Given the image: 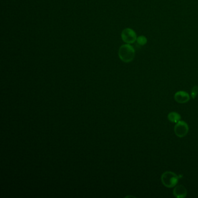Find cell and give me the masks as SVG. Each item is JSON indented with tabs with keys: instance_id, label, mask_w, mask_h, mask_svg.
<instances>
[{
	"instance_id": "cell-6",
	"label": "cell",
	"mask_w": 198,
	"mask_h": 198,
	"mask_svg": "<svg viewBox=\"0 0 198 198\" xmlns=\"http://www.w3.org/2000/svg\"><path fill=\"white\" fill-rule=\"evenodd\" d=\"M173 195L176 198H186L187 195V190L184 186H176L173 190Z\"/></svg>"
},
{
	"instance_id": "cell-5",
	"label": "cell",
	"mask_w": 198,
	"mask_h": 198,
	"mask_svg": "<svg viewBox=\"0 0 198 198\" xmlns=\"http://www.w3.org/2000/svg\"><path fill=\"white\" fill-rule=\"evenodd\" d=\"M190 94L186 91H179L174 94V99L178 103H185L190 101Z\"/></svg>"
},
{
	"instance_id": "cell-7",
	"label": "cell",
	"mask_w": 198,
	"mask_h": 198,
	"mask_svg": "<svg viewBox=\"0 0 198 198\" xmlns=\"http://www.w3.org/2000/svg\"><path fill=\"white\" fill-rule=\"evenodd\" d=\"M181 116L176 111H171L168 114L167 116V119L169 120L170 121L172 122V123H177L178 121H179L181 120Z\"/></svg>"
},
{
	"instance_id": "cell-8",
	"label": "cell",
	"mask_w": 198,
	"mask_h": 198,
	"mask_svg": "<svg viewBox=\"0 0 198 198\" xmlns=\"http://www.w3.org/2000/svg\"><path fill=\"white\" fill-rule=\"evenodd\" d=\"M136 42H138V44H139L141 46H144L145 44H146L147 42V39L144 36H141L137 37Z\"/></svg>"
},
{
	"instance_id": "cell-9",
	"label": "cell",
	"mask_w": 198,
	"mask_h": 198,
	"mask_svg": "<svg viewBox=\"0 0 198 198\" xmlns=\"http://www.w3.org/2000/svg\"><path fill=\"white\" fill-rule=\"evenodd\" d=\"M198 94V87L197 86H195L191 91V97L192 99H195Z\"/></svg>"
},
{
	"instance_id": "cell-1",
	"label": "cell",
	"mask_w": 198,
	"mask_h": 198,
	"mask_svg": "<svg viewBox=\"0 0 198 198\" xmlns=\"http://www.w3.org/2000/svg\"><path fill=\"white\" fill-rule=\"evenodd\" d=\"M119 56L123 62L129 63L131 62L135 57V50L129 44H124L120 47Z\"/></svg>"
},
{
	"instance_id": "cell-3",
	"label": "cell",
	"mask_w": 198,
	"mask_h": 198,
	"mask_svg": "<svg viewBox=\"0 0 198 198\" xmlns=\"http://www.w3.org/2000/svg\"><path fill=\"white\" fill-rule=\"evenodd\" d=\"M174 131L175 134L179 138L186 136L189 132V126L186 121L180 120L176 124Z\"/></svg>"
},
{
	"instance_id": "cell-2",
	"label": "cell",
	"mask_w": 198,
	"mask_h": 198,
	"mask_svg": "<svg viewBox=\"0 0 198 198\" xmlns=\"http://www.w3.org/2000/svg\"><path fill=\"white\" fill-rule=\"evenodd\" d=\"M179 181L177 175L171 171H167L161 174V181L163 185L169 188L177 186Z\"/></svg>"
},
{
	"instance_id": "cell-4",
	"label": "cell",
	"mask_w": 198,
	"mask_h": 198,
	"mask_svg": "<svg viewBox=\"0 0 198 198\" xmlns=\"http://www.w3.org/2000/svg\"><path fill=\"white\" fill-rule=\"evenodd\" d=\"M122 40L127 44H132L136 41V33L130 28L124 29L121 33Z\"/></svg>"
}]
</instances>
